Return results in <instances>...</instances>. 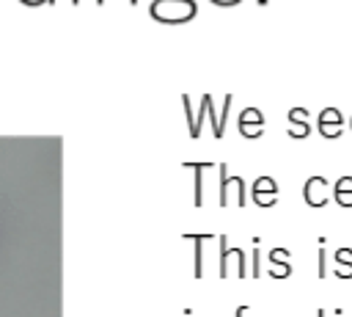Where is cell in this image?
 <instances>
[{"label":"cell","mask_w":352,"mask_h":317,"mask_svg":"<svg viewBox=\"0 0 352 317\" xmlns=\"http://www.w3.org/2000/svg\"><path fill=\"white\" fill-rule=\"evenodd\" d=\"M333 196L341 207H352V176H341L333 187Z\"/></svg>","instance_id":"cell-7"},{"label":"cell","mask_w":352,"mask_h":317,"mask_svg":"<svg viewBox=\"0 0 352 317\" xmlns=\"http://www.w3.org/2000/svg\"><path fill=\"white\" fill-rule=\"evenodd\" d=\"M242 314H245V309H239V311H236V317H242Z\"/></svg>","instance_id":"cell-10"},{"label":"cell","mask_w":352,"mask_h":317,"mask_svg":"<svg viewBox=\"0 0 352 317\" xmlns=\"http://www.w3.org/2000/svg\"><path fill=\"white\" fill-rule=\"evenodd\" d=\"M336 262L352 267V248H338V251H336Z\"/></svg>","instance_id":"cell-8"},{"label":"cell","mask_w":352,"mask_h":317,"mask_svg":"<svg viewBox=\"0 0 352 317\" xmlns=\"http://www.w3.org/2000/svg\"><path fill=\"white\" fill-rule=\"evenodd\" d=\"M319 276H322V278L327 276V254H324V251L319 254Z\"/></svg>","instance_id":"cell-9"},{"label":"cell","mask_w":352,"mask_h":317,"mask_svg":"<svg viewBox=\"0 0 352 317\" xmlns=\"http://www.w3.org/2000/svg\"><path fill=\"white\" fill-rule=\"evenodd\" d=\"M239 132L245 138H258L264 132V116L258 108H245L239 113Z\"/></svg>","instance_id":"cell-3"},{"label":"cell","mask_w":352,"mask_h":317,"mask_svg":"<svg viewBox=\"0 0 352 317\" xmlns=\"http://www.w3.org/2000/svg\"><path fill=\"white\" fill-rule=\"evenodd\" d=\"M311 130L308 124V110L305 108H292L289 110V135L292 138H305Z\"/></svg>","instance_id":"cell-6"},{"label":"cell","mask_w":352,"mask_h":317,"mask_svg":"<svg viewBox=\"0 0 352 317\" xmlns=\"http://www.w3.org/2000/svg\"><path fill=\"white\" fill-rule=\"evenodd\" d=\"M253 198H256L258 207H272V204L278 201V185H275V179L258 176V179L253 182Z\"/></svg>","instance_id":"cell-4"},{"label":"cell","mask_w":352,"mask_h":317,"mask_svg":"<svg viewBox=\"0 0 352 317\" xmlns=\"http://www.w3.org/2000/svg\"><path fill=\"white\" fill-rule=\"evenodd\" d=\"M316 317H324V311H319V314H316Z\"/></svg>","instance_id":"cell-11"},{"label":"cell","mask_w":352,"mask_h":317,"mask_svg":"<svg viewBox=\"0 0 352 317\" xmlns=\"http://www.w3.org/2000/svg\"><path fill=\"white\" fill-rule=\"evenodd\" d=\"M148 14L157 22L182 25V22H190L198 14V6H195V0H151Z\"/></svg>","instance_id":"cell-1"},{"label":"cell","mask_w":352,"mask_h":317,"mask_svg":"<svg viewBox=\"0 0 352 317\" xmlns=\"http://www.w3.org/2000/svg\"><path fill=\"white\" fill-rule=\"evenodd\" d=\"M319 130H322L324 138H338V135H341L344 119H341L338 108H324V110L319 113Z\"/></svg>","instance_id":"cell-5"},{"label":"cell","mask_w":352,"mask_h":317,"mask_svg":"<svg viewBox=\"0 0 352 317\" xmlns=\"http://www.w3.org/2000/svg\"><path fill=\"white\" fill-rule=\"evenodd\" d=\"M302 196H305V201H308L311 207H324L327 198H330V185H327V179H324V176H311V179L305 182V187H302Z\"/></svg>","instance_id":"cell-2"}]
</instances>
